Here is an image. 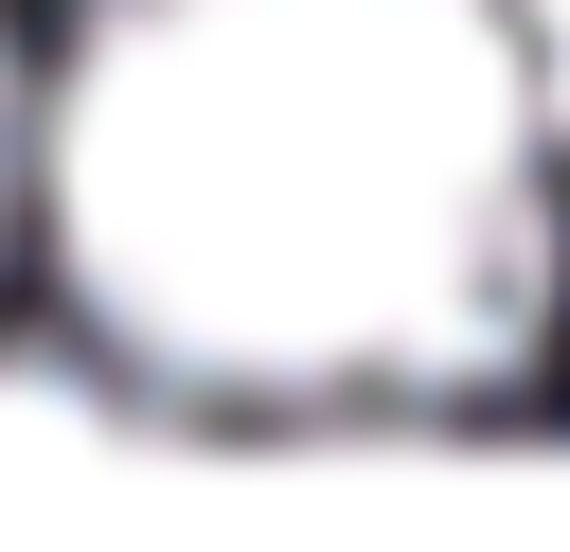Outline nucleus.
Wrapping results in <instances>:
<instances>
[{"label":"nucleus","mask_w":570,"mask_h":552,"mask_svg":"<svg viewBox=\"0 0 570 552\" xmlns=\"http://www.w3.org/2000/svg\"><path fill=\"white\" fill-rule=\"evenodd\" d=\"M552 89L499 0H89L71 303L178 392H481L552 321Z\"/></svg>","instance_id":"f257e3e1"},{"label":"nucleus","mask_w":570,"mask_h":552,"mask_svg":"<svg viewBox=\"0 0 570 552\" xmlns=\"http://www.w3.org/2000/svg\"><path fill=\"white\" fill-rule=\"evenodd\" d=\"M517 36H534V89H552V125H570V0H517Z\"/></svg>","instance_id":"f03ea898"},{"label":"nucleus","mask_w":570,"mask_h":552,"mask_svg":"<svg viewBox=\"0 0 570 552\" xmlns=\"http://www.w3.org/2000/svg\"><path fill=\"white\" fill-rule=\"evenodd\" d=\"M0 178H18V71H0Z\"/></svg>","instance_id":"7ed1b4c3"}]
</instances>
